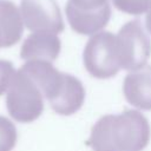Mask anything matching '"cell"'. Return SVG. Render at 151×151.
<instances>
[{
	"label": "cell",
	"instance_id": "7c38bea8",
	"mask_svg": "<svg viewBox=\"0 0 151 151\" xmlns=\"http://www.w3.org/2000/svg\"><path fill=\"white\" fill-rule=\"evenodd\" d=\"M113 6L124 13L140 15L151 7V0H112Z\"/></svg>",
	"mask_w": 151,
	"mask_h": 151
},
{
	"label": "cell",
	"instance_id": "9c48e42d",
	"mask_svg": "<svg viewBox=\"0 0 151 151\" xmlns=\"http://www.w3.org/2000/svg\"><path fill=\"white\" fill-rule=\"evenodd\" d=\"M61 51V41L54 33L33 32L22 42L20 58L22 60L54 61Z\"/></svg>",
	"mask_w": 151,
	"mask_h": 151
},
{
	"label": "cell",
	"instance_id": "ba28073f",
	"mask_svg": "<svg viewBox=\"0 0 151 151\" xmlns=\"http://www.w3.org/2000/svg\"><path fill=\"white\" fill-rule=\"evenodd\" d=\"M123 94L132 106L143 111H151V65H145L125 76Z\"/></svg>",
	"mask_w": 151,
	"mask_h": 151
},
{
	"label": "cell",
	"instance_id": "277c9868",
	"mask_svg": "<svg viewBox=\"0 0 151 151\" xmlns=\"http://www.w3.org/2000/svg\"><path fill=\"white\" fill-rule=\"evenodd\" d=\"M116 42L120 68L131 72L146 65L151 55V40L140 20L124 24L116 35Z\"/></svg>",
	"mask_w": 151,
	"mask_h": 151
},
{
	"label": "cell",
	"instance_id": "5b68a950",
	"mask_svg": "<svg viewBox=\"0 0 151 151\" xmlns=\"http://www.w3.org/2000/svg\"><path fill=\"white\" fill-rule=\"evenodd\" d=\"M65 13L76 33L93 35L109 24L112 11L110 0H67Z\"/></svg>",
	"mask_w": 151,
	"mask_h": 151
},
{
	"label": "cell",
	"instance_id": "5bb4252c",
	"mask_svg": "<svg viewBox=\"0 0 151 151\" xmlns=\"http://www.w3.org/2000/svg\"><path fill=\"white\" fill-rule=\"evenodd\" d=\"M145 26H146V29L149 31V33H151V7H150V8H149V11L146 12Z\"/></svg>",
	"mask_w": 151,
	"mask_h": 151
},
{
	"label": "cell",
	"instance_id": "8992f818",
	"mask_svg": "<svg viewBox=\"0 0 151 151\" xmlns=\"http://www.w3.org/2000/svg\"><path fill=\"white\" fill-rule=\"evenodd\" d=\"M20 13L31 32L61 33L65 28L60 8L55 0H21Z\"/></svg>",
	"mask_w": 151,
	"mask_h": 151
},
{
	"label": "cell",
	"instance_id": "3957f363",
	"mask_svg": "<svg viewBox=\"0 0 151 151\" xmlns=\"http://www.w3.org/2000/svg\"><path fill=\"white\" fill-rule=\"evenodd\" d=\"M85 70L97 79H109L120 71L116 35L111 32H98L86 42L83 51Z\"/></svg>",
	"mask_w": 151,
	"mask_h": 151
},
{
	"label": "cell",
	"instance_id": "52a82bcc",
	"mask_svg": "<svg viewBox=\"0 0 151 151\" xmlns=\"http://www.w3.org/2000/svg\"><path fill=\"white\" fill-rule=\"evenodd\" d=\"M85 87L73 74L63 72L59 85L48 100L52 110L60 116H72L78 112L85 101Z\"/></svg>",
	"mask_w": 151,
	"mask_h": 151
},
{
	"label": "cell",
	"instance_id": "7a4b0ae2",
	"mask_svg": "<svg viewBox=\"0 0 151 151\" xmlns=\"http://www.w3.org/2000/svg\"><path fill=\"white\" fill-rule=\"evenodd\" d=\"M9 116L19 123H32L44 111V94L39 86L20 68L6 93Z\"/></svg>",
	"mask_w": 151,
	"mask_h": 151
},
{
	"label": "cell",
	"instance_id": "4fadbf2b",
	"mask_svg": "<svg viewBox=\"0 0 151 151\" xmlns=\"http://www.w3.org/2000/svg\"><path fill=\"white\" fill-rule=\"evenodd\" d=\"M15 74L17 71L13 64L8 60L0 59V96L7 93Z\"/></svg>",
	"mask_w": 151,
	"mask_h": 151
},
{
	"label": "cell",
	"instance_id": "6da1fadb",
	"mask_svg": "<svg viewBox=\"0 0 151 151\" xmlns=\"http://www.w3.org/2000/svg\"><path fill=\"white\" fill-rule=\"evenodd\" d=\"M151 137L146 117L137 110L105 114L91 127L86 145L92 151H142Z\"/></svg>",
	"mask_w": 151,
	"mask_h": 151
},
{
	"label": "cell",
	"instance_id": "8fae6325",
	"mask_svg": "<svg viewBox=\"0 0 151 151\" xmlns=\"http://www.w3.org/2000/svg\"><path fill=\"white\" fill-rule=\"evenodd\" d=\"M18 132L14 123L0 116V151H12L17 144Z\"/></svg>",
	"mask_w": 151,
	"mask_h": 151
},
{
	"label": "cell",
	"instance_id": "30bf717a",
	"mask_svg": "<svg viewBox=\"0 0 151 151\" xmlns=\"http://www.w3.org/2000/svg\"><path fill=\"white\" fill-rule=\"evenodd\" d=\"M24 33L20 9L11 0H0V48L19 42Z\"/></svg>",
	"mask_w": 151,
	"mask_h": 151
}]
</instances>
